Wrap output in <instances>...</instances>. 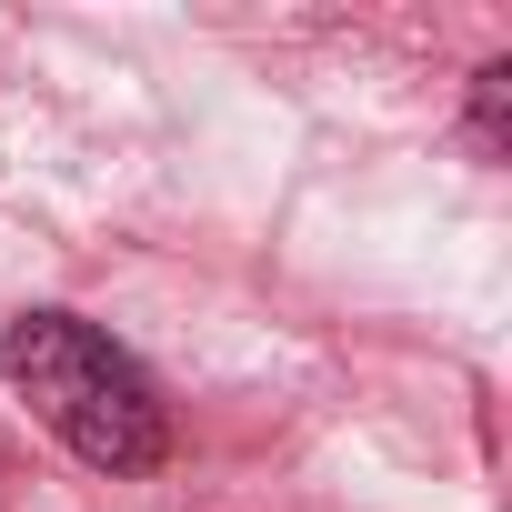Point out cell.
I'll return each instance as SVG.
<instances>
[{
	"mask_svg": "<svg viewBox=\"0 0 512 512\" xmlns=\"http://www.w3.org/2000/svg\"><path fill=\"white\" fill-rule=\"evenodd\" d=\"M0 372L31 402L41 432H61L91 472H161L171 462V412L151 392V372L81 312H21L0 332Z\"/></svg>",
	"mask_w": 512,
	"mask_h": 512,
	"instance_id": "obj_1",
	"label": "cell"
},
{
	"mask_svg": "<svg viewBox=\"0 0 512 512\" xmlns=\"http://www.w3.org/2000/svg\"><path fill=\"white\" fill-rule=\"evenodd\" d=\"M502 111H512V61H482L472 71V141L502 151Z\"/></svg>",
	"mask_w": 512,
	"mask_h": 512,
	"instance_id": "obj_2",
	"label": "cell"
}]
</instances>
